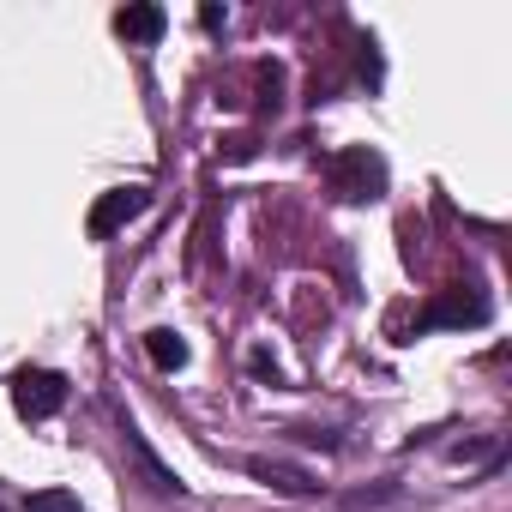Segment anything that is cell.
<instances>
[{
	"mask_svg": "<svg viewBox=\"0 0 512 512\" xmlns=\"http://www.w3.org/2000/svg\"><path fill=\"white\" fill-rule=\"evenodd\" d=\"M145 205H151V193H145V187H115V193H103V199L91 205V223H85V229H91L97 241H109V235H115V229H127Z\"/></svg>",
	"mask_w": 512,
	"mask_h": 512,
	"instance_id": "3957f363",
	"label": "cell"
},
{
	"mask_svg": "<svg viewBox=\"0 0 512 512\" xmlns=\"http://www.w3.org/2000/svg\"><path fill=\"white\" fill-rule=\"evenodd\" d=\"M362 79L380 85V55H374V43H362Z\"/></svg>",
	"mask_w": 512,
	"mask_h": 512,
	"instance_id": "30bf717a",
	"label": "cell"
},
{
	"mask_svg": "<svg viewBox=\"0 0 512 512\" xmlns=\"http://www.w3.org/2000/svg\"><path fill=\"white\" fill-rule=\"evenodd\" d=\"M0 512H7V506H0Z\"/></svg>",
	"mask_w": 512,
	"mask_h": 512,
	"instance_id": "7c38bea8",
	"label": "cell"
},
{
	"mask_svg": "<svg viewBox=\"0 0 512 512\" xmlns=\"http://www.w3.org/2000/svg\"><path fill=\"white\" fill-rule=\"evenodd\" d=\"M247 476L278 488V494H314V476L296 470V464H278V458H247Z\"/></svg>",
	"mask_w": 512,
	"mask_h": 512,
	"instance_id": "5b68a950",
	"label": "cell"
},
{
	"mask_svg": "<svg viewBox=\"0 0 512 512\" xmlns=\"http://www.w3.org/2000/svg\"><path fill=\"white\" fill-rule=\"evenodd\" d=\"M326 181H332V193H338V199H350V205L380 199V193H386V157H380V151H368V145H350V151H338V157H332Z\"/></svg>",
	"mask_w": 512,
	"mask_h": 512,
	"instance_id": "6da1fadb",
	"label": "cell"
},
{
	"mask_svg": "<svg viewBox=\"0 0 512 512\" xmlns=\"http://www.w3.org/2000/svg\"><path fill=\"white\" fill-rule=\"evenodd\" d=\"M145 356L163 368V374H175V368H187V344L169 332V326H157V332H145Z\"/></svg>",
	"mask_w": 512,
	"mask_h": 512,
	"instance_id": "52a82bcc",
	"label": "cell"
},
{
	"mask_svg": "<svg viewBox=\"0 0 512 512\" xmlns=\"http://www.w3.org/2000/svg\"><path fill=\"white\" fill-rule=\"evenodd\" d=\"M488 320V302L476 290H446L422 308V326H482Z\"/></svg>",
	"mask_w": 512,
	"mask_h": 512,
	"instance_id": "277c9868",
	"label": "cell"
},
{
	"mask_svg": "<svg viewBox=\"0 0 512 512\" xmlns=\"http://www.w3.org/2000/svg\"><path fill=\"white\" fill-rule=\"evenodd\" d=\"M31 512H79V494L73 488H43V494H31Z\"/></svg>",
	"mask_w": 512,
	"mask_h": 512,
	"instance_id": "ba28073f",
	"label": "cell"
},
{
	"mask_svg": "<svg viewBox=\"0 0 512 512\" xmlns=\"http://www.w3.org/2000/svg\"><path fill=\"white\" fill-rule=\"evenodd\" d=\"M223 157H229V163H247V157H253V139H247V133H235V139L223 145Z\"/></svg>",
	"mask_w": 512,
	"mask_h": 512,
	"instance_id": "9c48e42d",
	"label": "cell"
},
{
	"mask_svg": "<svg viewBox=\"0 0 512 512\" xmlns=\"http://www.w3.org/2000/svg\"><path fill=\"white\" fill-rule=\"evenodd\" d=\"M163 25H169V19H163V7H151V0H139V7H121V13H115V31H121L127 43H157Z\"/></svg>",
	"mask_w": 512,
	"mask_h": 512,
	"instance_id": "8992f818",
	"label": "cell"
},
{
	"mask_svg": "<svg viewBox=\"0 0 512 512\" xmlns=\"http://www.w3.org/2000/svg\"><path fill=\"white\" fill-rule=\"evenodd\" d=\"M199 25H205V31H223V25H229V13H223V7H199Z\"/></svg>",
	"mask_w": 512,
	"mask_h": 512,
	"instance_id": "8fae6325",
	"label": "cell"
},
{
	"mask_svg": "<svg viewBox=\"0 0 512 512\" xmlns=\"http://www.w3.org/2000/svg\"><path fill=\"white\" fill-rule=\"evenodd\" d=\"M13 404H19V416L43 422V416H55L67 404V380L49 374V368H19L13 374Z\"/></svg>",
	"mask_w": 512,
	"mask_h": 512,
	"instance_id": "7a4b0ae2",
	"label": "cell"
}]
</instances>
